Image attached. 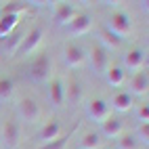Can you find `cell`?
<instances>
[{
    "label": "cell",
    "instance_id": "obj_3",
    "mask_svg": "<svg viewBox=\"0 0 149 149\" xmlns=\"http://www.w3.org/2000/svg\"><path fill=\"white\" fill-rule=\"evenodd\" d=\"M17 118L25 124H36L42 118L40 103H38L34 97H21L17 101Z\"/></svg>",
    "mask_w": 149,
    "mask_h": 149
},
{
    "label": "cell",
    "instance_id": "obj_1",
    "mask_svg": "<svg viewBox=\"0 0 149 149\" xmlns=\"http://www.w3.org/2000/svg\"><path fill=\"white\" fill-rule=\"evenodd\" d=\"M27 78H29V82H34L38 86H46L51 82V78H53V57L48 51L36 55L27 63Z\"/></svg>",
    "mask_w": 149,
    "mask_h": 149
},
{
    "label": "cell",
    "instance_id": "obj_29",
    "mask_svg": "<svg viewBox=\"0 0 149 149\" xmlns=\"http://www.w3.org/2000/svg\"><path fill=\"white\" fill-rule=\"evenodd\" d=\"M139 8H141V13H143V15H147V11H149V2H147V0L139 2Z\"/></svg>",
    "mask_w": 149,
    "mask_h": 149
},
{
    "label": "cell",
    "instance_id": "obj_8",
    "mask_svg": "<svg viewBox=\"0 0 149 149\" xmlns=\"http://www.w3.org/2000/svg\"><path fill=\"white\" fill-rule=\"evenodd\" d=\"M120 65L124 67V72H128V69H130V72H139V69L147 67V53L141 46H132L122 55V63Z\"/></svg>",
    "mask_w": 149,
    "mask_h": 149
},
{
    "label": "cell",
    "instance_id": "obj_5",
    "mask_svg": "<svg viewBox=\"0 0 149 149\" xmlns=\"http://www.w3.org/2000/svg\"><path fill=\"white\" fill-rule=\"evenodd\" d=\"M0 143L4 149H17L21 143V126L15 118H6L0 126Z\"/></svg>",
    "mask_w": 149,
    "mask_h": 149
},
{
    "label": "cell",
    "instance_id": "obj_19",
    "mask_svg": "<svg viewBox=\"0 0 149 149\" xmlns=\"http://www.w3.org/2000/svg\"><path fill=\"white\" fill-rule=\"evenodd\" d=\"M61 130H63V124L59 122L57 118H53V120H48V122L40 128V132H38V141L44 145V143H48V141H53V139L61 136Z\"/></svg>",
    "mask_w": 149,
    "mask_h": 149
},
{
    "label": "cell",
    "instance_id": "obj_28",
    "mask_svg": "<svg viewBox=\"0 0 149 149\" xmlns=\"http://www.w3.org/2000/svg\"><path fill=\"white\" fill-rule=\"evenodd\" d=\"M136 122L139 124H149V105L141 103L136 107Z\"/></svg>",
    "mask_w": 149,
    "mask_h": 149
},
{
    "label": "cell",
    "instance_id": "obj_18",
    "mask_svg": "<svg viewBox=\"0 0 149 149\" xmlns=\"http://www.w3.org/2000/svg\"><path fill=\"white\" fill-rule=\"evenodd\" d=\"M124 132V122L120 120L118 116H109V118H105V120L101 122V136H107V139H118Z\"/></svg>",
    "mask_w": 149,
    "mask_h": 149
},
{
    "label": "cell",
    "instance_id": "obj_13",
    "mask_svg": "<svg viewBox=\"0 0 149 149\" xmlns=\"http://www.w3.org/2000/svg\"><path fill=\"white\" fill-rule=\"evenodd\" d=\"M51 11H53V21L61 27H65L78 15V11L69 2H51Z\"/></svg>",
    "mask_w": 149,
    "mask_h": 149
},
{
    "label": "cell",
    "instance_id": "obj_17",
    "mask_svg": "<svg viewBox=\"0 0 149 149\" xmlns=\"http://www.w3.org/2000/svg\"><path fill=\"white\" fill-rule=\"evenodd\" d=\"M82 82L78 80V76H69V80L65 82V103H69L72 107H76L82 101Z\"/></svg>",
    "mask_w": 149,
    "mask_h": 149
},
{
    "label": "cell",
    "instance_id": "obj_27",
    "mask_svg": "<svg viewBox=\"0 0 149 149\" xmlns=\"http://www.w3.org/2000/svg\"><path fill=\"white\" fill-rule=\"evenodd\" d=\"M134 136H136L139 145L147 149V145H149V124H139L136 130H134Z\"/></svg>",
    "mask_w": 149,
    "mask_h": 149
},
{
    "label": "cell",
    "instance_id": "obj_9",
    "mask_svg": "<svg viewBox=\"0 0 149 149\" xmlns=\"http://www.w3.org/2000/svg\"><path fill=\"white\" fill-rule=\"evenodd\" d=\"M86 116H88V120L91 122H97V124H101L105 118L111 116V109H109V103L105 101V99L101 97H95L91 99V101L86 103Z\"/></svg>",
    "mask_w": 149,
    "mask_h": 149
},
{
    "label": "cell",
    "instance_id": "obj_7",
    "mask_svg": "<svg viewBox=\"0 0 149 149\" xmlns=\"http://www.w3.org/2000/svg\"><path fill=\"white\" fill-rule=\"evenodd\" d=\"M63 63L72 69H78L86 63V48L80 42H67L63 46Z\"/></svg>",
    "mask_w": 149,
    "mask_h": 149
},
{
    "label": "cell",
    "instance_id": "obj_14",
    "mask_svg": "<svg viewBox=\"0 0 149 149\" xmlns=\"http://www.w3.org/2000/svg\"><path fill=\"white\" fill-rule=\"evenodd\" d=\"M107 103H109V109H111V111L128 113V111L134 109V97L130 93H126V91H120V93H116L111 97V101H107Z\"/></svg>",
    "mask_w": 149,
    "mask_h": 149
},
{
    "label": "cell",
    "instance_id": "obj_2",
    "mask_svg": "<svg viewBox=\"0 0 149 149\" xmlns=\"http://www.w3.org/2000/svg\"><path fill=\"white\" fill-rule=\"evenodd\" d=\"M86 61L91 63V69H93L95 76H101L103 78L111 59H109V53L105 51L103 46H99L97 42H93L91 46L86 48Z\"/></svg>",
    "mask_w": 149,
    "mask_h": 149
},
{
    "label": "cell",
    "instance_id": "obj_25",
    "mask_svg": "<svg viewBox=\"0 0 149 149\" xmlns=\"http://www.w3.org/2000/svg\"><path fill=\"white\" fill-rule=\"evenodd\" d=\"M72 134H74V130H69L67 134L57 136V139H53V141H48V143L40 145L38 149H65V147H67V143H69V139H72Z\"/></svg>",
    "mask_w": 149,
    "mask_h": 149
},
{
    "label": "cell",
    "instance_id": "obj_12",
    "mask_svg": "<svg viewBox=\"0 0 149 149\" xmlns=\"http://www.w3.org/2000/svg\"><path fill=\"white\" fill-rule=\"evenodd\" d=\"M147 91H149V74H147V67H143L132 74L126 93H130L132 97H145Z\"/></svg>",
    "mask_w": 149,
    "mask_h": 149
},
{
    "label": "cell",
    "instance_id": "obj_21",
    "mask_svg": "<svg viewBox=\"0 0 149 149\" xmlns=\"http://www.w3.org/2000/svg\"><path fill=\"white\" fill-rule=\"evenodd\" d=\"M103 145V136L97 130H88L78 139V149H99Z\"/></svg>",
    "mask_w": 149,
    "mask_h": 149
},
{
    "label": "cell",
    "instance_id": "obj_6",
    "mask_svg": "<svg viewBox=\"0 0 149 149\" xmlns=\"http://www.w3.org/2000/svg\"><path fill=\"white\" fill-rule=\"evenodd\" d=\"M42 38H44L42 25H34L29 32H25V36H23V40H21V44H19V48H17V53H15L13 59H25L27 55H32L38 48V44L42 42Z\"/></svg>",
    "mask_w": 149,
    "mask_h": 149
},
{
    "label": "cell",
    "instance_id": "obj_15",
    "mask_svg": "<svg viewBox=\"0 0 149 149\" xmlns=\"http://www.w3.org/2000/svg\"><path fill=\"white\" fill-rule=\"evenodd\" d=\"M97 44L103 46L107 53L109 51H118V48L122 46V38L116 36L113 32H109L105 25H99L97 27Z\"/></svg>",
    "mask_w": 149,
    "mask_h": 149
},
{
    "label": "cell",
    "instance_id": "obj_30",
    "mask_svg": "<svg viewBox=\"0 0 149 149\" xmlns=\"http://www.w3.org/2000/svg\"><path fill=\"white\" fill-rule=\"evenodd\" d=\"M109 149H118V147H116V145H111V147H109Z\"/></svg>",
    "mask_w": 149,
    "mask_h": 149
},
{
    "label": "cell",
    "instance_id": "obj_23",
    "mask_svg": "<svg viewBox=\"0 0 149 149\" xmlns=\"http://www.w3.org/2000/svg\"><path fill=\"white\" fill-rule=\"evenodd\" d=\"M15 97V80L13 78H0V103H8Z\"/></svg>",
    "mask_w": 149,
    "mask_h": 149
},
{
    "label": "cell",
    "instance_id": "obj_10",
    "mask_svg": "<svg viewBox=\"0 0 149 149\" xmlns=\"http://www.w3.org/2000/svg\"><path fill=\"white\" fill-rule=\"evenodd\" d=\"M46 97L55 109H61L65 105V82L61 78H51V82L46 84Z\"/></svg>",
    "mask_w": 149,
    "mask_h": 149
},
{
    "label": "cell",
    "instance_id": "obj_4",
    "mask_svg": "<svg viewBox=\"0 0 149 149\" xmlns=\"http://www.w3.org/2000/svg\"><path fill=\"white\" fill-rule=\"evenodd\" d=\"M105 27L109 29V32H113L116 36L124 38L126 34H130V32H132V19H130V15H128L126 11H120V8H116V11L109 13Z\"/></svg>",
    "mask_w": 149,
    "mask_h": 149
},
{
    "label": "cell",
    "instance_id": "obj_26",
    "mask_svg": "<svg viewBox=\"0 0 149 149\" xmlns=\"http://www.w3.org/2000/svg\"><path fill=\"white\" fill-rule=\"evenodd\" d=\"M29 4L25 2H6L2 8H0V15H21L23 11H27Z\"/></svg>",
    "mask_w": 149,
    "mask_h": 149
},
{
    "label": "cell",
    "instance_id": "obj_24",
    "mask_svg": "<svg viewBox=\"0 0 149 149\" xmlns=\"http://www.w3.org/2000/svg\"><path fill=\"white\" fill-rule=\"evenodd\" d=\"M116 147L118 149H139L141 145H139L134 132H122L120 136L116 139Z\"/></svg>",
    "mask_w": 149,
    "mask_h": 149
},
{
    "label": "cell",
    "instance_id": "obj_22",
    "mask_svg": "<svg viewBox=\"0 0 149 149\" xmlns=\"http://www.w3.org/2000/svg\"><path fill=\"white\" fill-rule=\"evenodd\" d=\"M19 25V15H0V40L13 34Z\"/></svg>",
    "mask_w": 149,
    "mask_h": 149
},
{
    "label": "cell",
    "instance_id": "obj_16",
    "mask_svg": "<svg viewBox=\"0 0 149 149\" xmlns=\"http://www.w3.org/2000/svg\"><path fill=\"white\" fill-rule=\"evenodd\" d=\"M23 36H25V32L15 29L13 34H8L6 38H2V40H0V53H2L6 59H13L15 53H17V48H19V44H21V40H23Z\"/></svg>",
    "mask_w": 149,
    "mask_h": 149
},
{
    "label": "cell",
    "instance_id": "obj_20",
    "mask_svg": "<svg viewBox=\"0 0 149 149\" xmlns=\"http://www.w3.org/2000/svg\"><path fill=\"white\" fill-rule=\"evenodd\" d=\"M105 80L109 86H122L126 82V72H124V67L118 63V61H109V67H107V72H105Z\"/></svg>",
    "mask_w": 149,
    "mask_h": 149
},
{
    "label": "cell",
    "instance_id": "obj_11",
    "mask_svg": "<svg viewBox=\"0 0 149 149\" xmlns=\"http://www.w3.org/2000/svg\"><path fill=\"white\" fill-rule=\"evenodd\" d=\"M95 21H93V17L91 15H86V13H78L72 21H69L65 25V32L69 36H86L88 32L93 29Z\"/></svg>",
    "mask_w": 149,
    "mask_h": 149
}]
</instances>
